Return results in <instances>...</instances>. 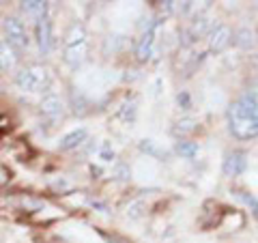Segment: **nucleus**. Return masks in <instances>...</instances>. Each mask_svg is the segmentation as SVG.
I'll return each mask as SVG.
<instances>
[{"label": "nucleus", "mask_w": 258, "mask_h": 243, "mask_svg": "<svg viewBox=\"0 0 258 243\" xmlns=\"http://www.w3.org/2000/svg\"><path fill=\"white\" fill-rule=\"evenodd\" d=\"M213 26H215V22H213L211 15H207V13H203V11H198V13H196V18H194V22L189 24L187 32H189V37L194 39V41H196V39H200V37H207L209 32L213 30Z\"/></svg>", "instance_id": "nucleus-9"}, {"label": "nucleus", "mask_w": 258, "mask_h": 243, "mask_svg": "<svg viewBox=\"0 0 258 243\" xmlns=\"http://www.w3.org/2000/svg\"><path fill=\"white\" fill-rule=\"evenodd\" d=\"M22 13L26 15V18H32V20H41L47 15V3H41V0H28V3H22L20 5Z\"/></svg>", "instance_id": "nucleus-12"}, {"label": "nucleus", "mask_w": 258, "mask_h": 243, "mask_svg": "<svg viewBox=\"0 0 258 243\" xmlns=\"http://www.w3.org/2000/svg\"><path fill=\"white\" fill-rule=\"evenodd\" d=\"M112 176L118 181H129V176H132V168L125 161H116L114 168H112Z\"/></svg>", "instance_id": "nucleus-20"}, {"label": "nucleus", "mask_w": 258, "mask_h": 243, "mask_svg": "<svg viewBox=\"0 0 258 243\" xmlns=\"http://www.w3.org/2000/svg\"><path fill=\"white\" fill-rule=\"evenodd\" d=\"M86 41V30L82 24H74V26L69 28L67 37H64V47L69 45H78V43H84Z\"/></svg>", "instance_id": "nucleus-17"}, {"label": "nucleus", "mask_w": 258, "mask_h": 243, "mask_svg": "<svg viewBox=\"0 0 258 243\" xmlns=\"http://www.w3.org/2000/svg\"><path fill=\"white\" fill-rule=\"evenodd\" d=\"M194 132H196V120L189 118V116L176 120L174 127H172V134H174L176 138H187V136H191Z\"/></svg>", "instance_id": "nucleus-16"}, {"label": "nucleus", "mask_w": 258, "mask_h": 243, "mask_svg": "<svg viewBox=\"0 0 258 243\" xmlns=\"http://www.w3.org/2000/svg\"><path fill=\"white\" fill-rule=\"evenodd\" d=\"M39 110L47 118H60L64 112V103L56 93H45L41 97V103H39Z\"/></svg>", "instance_id": "nucleus-8"}, {"label": "nucleus", "mask_w": 258, "mask_h": 243, "mask_svg": "<svg viewBox=\"0 0 258 243\" xmlns=\"http://www.w3.org/2000/svg\"><path fill=\"white\" fill-rule=\"evenodd\" d=\"M174 5H176V3H170V0H168V3H161V5H159V18L166 20L168 15L174 11Z\"/></svg>", "instance_id": "nucleus-26"}, {"label": "nucleus", "mask_w": 258, "mask_h": 243, "mask_svg": "<svg viewBox=\"0 0 258 243\" xmlns=\"http://www.w3.org/2000/svg\"><path fill=\"white\" fill-rule=\"evenodd\" d=\"M140 151L147 153V155H153V157H159L161 151L159 147L155 144V140H140Z\"/></svg>", "instance_id": "nucleus-21"}, {"label": "nucleus", "mask_w": 258, "mask_h": 243, "mask_svg": "<svg viewBox=\"0 0 258 243\" xmlns=\"http://www.w3.org/2000/svg\"><path fill=\"white\" fill-rule=\"evenodd\" d=\"M52 28H54V24H52L50 15L37 20L35 30H37V43H39V50H41V54H50V50H52V43H54Z\"/></svg>", "instance_id": "nucleus-6"}, {"label": "nucleus", "mask_w": 258, "mask_h": 243, "mask_svg": "<svg viewBox=\"0 0 258 243\" xmlns=\"http://www.w3.org/2000/svg\"><path fill=\"white\" fill-rule=\"evenodd\" d=\"M176 153L185 159H194L198 155V144L196 142H189V140H179L176 142Z\"/></svg>", "instance_id": "nucleus-19"}, {"label": "nucleus", "mask_w": 258, "mask_h": 243, "mask_svg": "<svg viewBox=\"0 0 258 243\" xmlns=\"http://www.w3.org/2000/svg\"><path fill=\"white\" fill-rule=\"evenodd\" d=\"M15 63H18V56H15V50L7 43V41H0V69L9 71L15 67Z\"/></svg>", "instance_id": "nucleus-13"}, {"label": "nucleus", "mask_w": 258, "mask_h": 243, "mask_svg": "<svg viewBox=\"0 0 258 243\" xmlns=\"http://www.w3.org/2000/svg\"><path fill=\"white\" fill-rule=\"evenodd\" d=\"M86 54H88V41L78 43V45H69V47H64V63L71 65V67H78V65L84 63Z\"/></svg>", "instance_id": "nucleus-11"}, {"label": "nucleus", "mask_w": 258, "mask_h": 243, "mask_svg": "<svg viewBox=\"0 0 258 243\" xmlns=\"http://www.w3.org/2000/svg\"><path fill=\"white\" fill-rule=\"evenodd\" d=\"M136 56H138L140 63L153 60L157 56V32L155 30H149L142 35L138 45H136Z\"/></svg>", "instance_id": "nucleus-7"}, {"label": "nucleus", "mask_w": 258, "mask_h": 243, "mask_svg": "<svg viewBox=\"0 0 258 243\" xmlns=\"http://www.w3.org/2000/svg\"><path fill=\"white\" fill-rule=\"evenodd\" d=\"M15 84L24 93H39L50 84V69L43 65H28L15 76Z\"/></svg>", "instance_id": "nucleus-2"}, {"label": "nucleus", "mask_w": 258, "mask_h": 243, "mask_svg": "<svg viewBox=\"0 0 258 243\" xmlns=\"http://www.w3.org/2000/svg\"><path fill=\"white\" fill-rule=\"evenodd\" d=\"M245 168H247V155L243 151H228L224 155L222 172L226 176H239L245 172Z\"/></svg>", "instance_id": "nucleus-4"}, {"label": "nucleus", "mask_w": 258, "mask_h": 243, "mask_svg": "<svg viewBox=\"0 0 258 243\" xmlns=\"http://www.w3.org/2000/svg\"><path fill=\"white\" fill-rule=\"evenodd\" d=\"M235 43L241 47V50H252V47L256 45V35H254V30L252 28H239L237 30V35H235Z\"/></svg>", "instance_id": "nucleus-15"}, {"label": "nucleus", "mask_w": 258, "mask_h": 243, "mask_svg": "<svg viewBox=\"0 0 258 243\" xmlns=\"http://www.w3.org/2000/svg\"><path fill=\"white\" fill-rule=\"evenodd\" d=\"M88 140V129L86 127H80V129H74V132H69V134H64L60 138V142H58V151H76L80 149L82 144Z\"/></svg>", "instance_id": "nucleus-10"}, {"label": "nucleus", "mask_w": 258, "mask_h": 243, "mask_svg": "<svg viewBox=\"0 0 258 243\" xmlns=\"http://www.w3.org/2000/svg\"><path fill=\"white\" fill-rule=\"evenodd\" d=\"M174 9H176V11H179L181 15H185V13H189V11L194 9V3H181L179 7H176V5H174Z\"/></svg>", "instance_id": "nucleus-29"}, {"label": "nucleus", "mask_w": 258, "mask_h": 243, "mask_svg": "<svg viewBox=\"0 0 258 243\" xmlns=\"http://www.w3.org/2000/svg\"><path fill=\"white\" fill-rule=\"evenodd\" d=\"M52 190H56V192H67V190H71V183L67 179H56V181H52Z\"/></svg>", "instance_id": "nucleus-27"}, {"label": "nucleus", "mask_w": 258, "mask_h": 243, "mask_svg": "<svg viewBox=\"0 0 258 243\" xmlns=\"http://www.w3.org/2000/svg\"><path fill=\"white\" fill-rule=\"evenodd\" d=\"M237 196H239L241 200H243L249 209H252V213H256V211H258V200L252 196V194H247V192H241V190H239V192H237Z\"/></svg>", "instance_id": "nucleus-23"}, {"label": "nucleus", "mask_w": 258, "mask_h": 243, "mask_svg": "<svg viewBox=\"0 0 258 243\" xmlns=\"http://www.w3.org/2000/svg\"><path fill=\"white\" fill-rule=\"evenodd\" d=\"M7 181V170H3V168H0V185H3Z\"/></svg>", "instance_id": "nucleus-30"}, {"label": "nucleus", "mask_w": 258, "mask_h": 243, "mask_svg": "<svg viewBox=\"0 0 258 243\" xmlns=\"http://www.w3.org/2000/svg\"><path fill=\"white\" fill-rule=\"evenodd\" d=\"M99 157H101L103 161H112V159H114V149H112L110 142H101V147H99Z\"/></svg>", "instance_id": "nucleus-24"}, {"label": "nucleus", "mask_w": 258, "mask_h": 243, "mask_svg": "<svg viewBox=\"0 0 258 243\" xmlns=\"http://www.w3.org/2000/svg\"><path fill=\"white\" fill-rule=\"evenodd\" d=\"M230 41H232V30L226 24H215L213 30L209 32V50L215 54L224 52L230 45Z\"/></svg>", "instance_id": "nucleus-5"}, {"label": "nucleus", "mask_w": 258, "mask_h": 243, "mask_svg": "<svg viewBox=\"0 0 258 243\" xmlns=\"http://www.w3.org/2000/svg\"><path fill=\"white\" fill-rule=\"evenodd\" d=\"M127 217H129V220H140V217H144V213H147V202H144V200H132V202H129V205H127Z\"/></svg>", "instance_id": "nucleus-18"}, {"label": "nucleus", "mask_w": 258, "mask_h": 243, "mask_svg": "<svg viewBox=\"0 0 258 243\" xmlns=\"http://www.w3.org/2000/svg\"><path fill=\"white\" fill-rule=\"evenodd\" d=\"M71 106H74V112L78 114H82V112L86 110V106H88V101L84 99V95L82 93H74V97H71Z\"/></svg>", "instance_id": "nucleus-22"}, {"label": "nucleus", "mask_w": 258, "mask_h": 243, "mask_svg": "<svg viewBox=\"0 0 258 243\" xmlns=\"http://www.w3.org/2000/svg\"><path fill=\"white\" fill-rule=\"evenodd\" d=\"M228 129L237 140H252L258 136V86L247 88L237 101L230 103L228 112Z\"/></svg>", "instance_id": "nucleus-1"}, {"label": "nucleus", "mask_w": 258, "mask_h": 243, "mask_svg": "<svg viewBox=\"0 0 258 243\" xmlns=\"http://www.w3.org/2000/svg\"><path fill=\"white\" fill-rule=\"evenodd\" d=\"M118 118L123 120L125 125H134L136 118H138V101L136 99L125 101L123 106H120V110H118Z\"/></svg>", "instance_id": "nucleus-14"}, {"label": "nucleus", "mask_w": 258, "mask_h": 243, "mask_svg": "<svg viewBox=\"0 0 258 243\" xmlns=\"http://www.w3.org/2000/svg\"><path fill=\"white\" fill-rule=\"evenodd\" d=\"M176 103H179L181 110H189L191 108V97L187 91H181L179 95H176Z\"/></svg>", "instance_id": "nucleus-25"}, {"label": "nucleus", "mask_w": 258, "mask_h": 243, "mask_svg": "<svg viewBox=\"0 0 258 243\" xmlns=\"http://www.w3.org/2000/svg\"><path fill=\"white\" fill-rule=\"evenodd\" d=\"M5 35H7V43H9L13 50H28L30 37H28V30L22 20L7 18L5 20Z\"/></svg>", "instance_id": "nucleus-3"}, {"label": "nucleus", "mask_w": 258, "mask_h": 243, "mask_svg": "<svg viewBox=\"0 0 258 243\" xmlns=\"http://www.w3.org/2000/svg\"><path fill=\"white\" fill-rule=\"evenodd\" d=\"M125 43V39L123 37H110V41H108V47H114V50H120Z\"/></svg>", "instance_id": "nucleus-28"}]
</instances>
